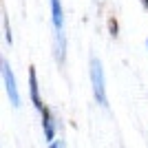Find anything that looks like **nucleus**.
<instances>
[{
    "instance_id": "3",
    "label": "nucleus",
    "mask_w": 148,
    "mask_h": 148,
    "mask_svg": "<svg viewBox=\"0 0 148 148\" xmlns=\"http://www.w3.org/2000/svg\"><path fill=\"white\" fill-rule=\"evenodd\" d=\"M0 71H2V84H5V93H7V97H9V104L13 108H20L22 106V93H20L16 73H13V69H11V64H9L7 58L0 60Z\"/></svg>"
},
{
    "instance_id": "9",
    "label": "nucleus",
    "mask_w": 148,
    "mask_h": 148,
    "mask_svg": "<svg viewBox=\"0 0 148 148\" xmlns=\"http://www.w3.org/2000/svg\"><path fill=\"white\" fill-rule=\"evenodd\" d=\"M139 2H142V7H144V9L148 11V0H139Z\"/></svg>"
},
{
    "instance_id": "6",
    "label": "nucleus",
    "mask_w": 148,
    "mask_h": 148,
    "mask_svg": "<svg viewBox=\"0 0 148 148\" xmlns=\"http://www.w3.org/2000/svg\"><path fill=\"white\" fill-rule=\"evenodd\" d=\"M2 29H5V42L11 47L13 44V33H11V22H9V16L2 11Z\"/></svg>"
},
{
    "instance_id": "7",
    "label": "nucleus",
    "mask_w": 148,
    "mask_h": 148,
    "mask_svg": "<svg viewBox=\"0 0 148 148\" xmlns=\"http://www.w3.org/2000/svg\"><path fill=\"white\" fill-rule=\"evenodd\" d=\"M108 27H111V36L117 38V22H115V20H111V22H108Z\"/></svg>"
},
{
    "instance_id": "8",
    "label": "nucleus",
    "mask_w": 148,
    "mask_h": 148,
    "mask_svg": "<svg viewBox=\"0 0 148 148\" xmlns=\"http://www.w3.org/2000/svg\"><path fill=\"white\" fill-rule=\"evenodd\" d=\"M49 148H64V142H62V139H56L53 144H49Z\"/></svg>"
},
{
    "instance_id": "4",
    "label": "nucleus",
    "mask_w": 148,
    "mask_h": 148,
    "mask_svg": "<svg viewBox=\"0 0 148 148\" xmlns=\"http://www.w3.org/2000/svg\"><path fill=\"white\" fill-rule=\"evenodd\" d=\"M40 124H42V135H44V142L53 144L58 139V128H60V124H58L56 115L51 113L49 106H44L42 111H40Z\"/></svg>"
},
{
    "instance_id": "2",
    "label": "nucleus",
    "mask_w": 148,
    "mask_h": 148,
    "mask_svg": "<svg viewBox=\"0 0 148 148\" xmlns=\"http://www.w3.org/2000/svg\"><path fill=\"white\" fill-rule=\"evenodd\" d=\"M88 77H91V91H93V97H95L97 106L108 108V93H106L104 66H102V60L95 58V56L88 60Z\"/></svg>"
},
{
    "instance_id": "5",
    "label": "nucleus",
    "mask_w": 148,
    "mask_h": 148,
    "mask_svg": "<svg viewBox=\"0 0 148 148\" xmlns=\"http://www.w3.org/2000/svg\"><path fill=\"white\" fill-rule=\"evenodd\" d=\"M29 99H31V104H33V108H36L38 113L47 106L42 95H40V80H38L36 66H29Z\"/></svg>"
},
{
    "instance_id": "10",
    "label": "nucleus",
    "mask_w": 148,
    "mask_h": 148,
    "mask_svg": "<svg viewBox=\"0 0 148 148\" xmlns=\"http://www.w3.org/2000/svg\"><path fill=\"white\" fill-rule=\"evenodd\" d=\"M146 49H148V38H146Z\"/></svg>"
},
{
    "instance_id": "1",
    "label": "nucleus",
    "mask_w": 148,
    "mask_h": 148,
    "mask_svg": "<svg viewBox=\"0 0 148 148\" xmlns=\"http://www.w3.org/2000/svg\"><path fill=\"white\" fill-rule=\"evenodd\" d=\"M51 5V25H53V51L58 64L66 62V33H64V9L62 0H49Z\"/></svg>"
}]
</instances>
